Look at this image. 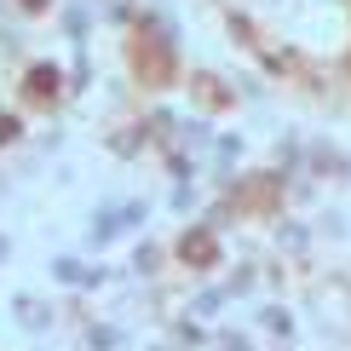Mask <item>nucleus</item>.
I'll return each mask as SVG.
<instances>
[]
</instances>
